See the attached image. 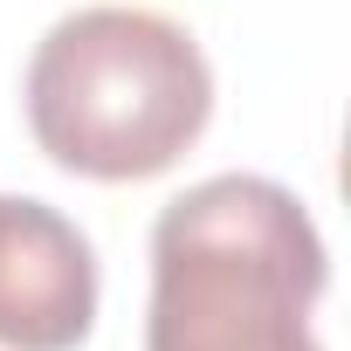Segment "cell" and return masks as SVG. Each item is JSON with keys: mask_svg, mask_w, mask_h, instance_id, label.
Returning a JSON list of instances; mask_svg holds the SVG:
<instances>
[{"mask_svg": "<svg viewBox=\"0 0 351 351\" xmlns=\"http://www.w3.org/2000/svg\"><path fill=\"white\" fill-rule=\"evenodd\" d=\"M324 289L310 207L262 172H221L165 200L152 228L145 351H324L310 324Z\"/></svg>", "mask_w": 351, "mask_h": 351, "instance_id": "6da1fadb", "label": "cell"}, {"mask_svg": "<svg viewBox=\"0 0 351 351\" xmlns=\"http://www.w3.org/2000/svg\"><path fill=\"white\" fill-rule=\"evenodd\" d=\"M214 117L200 42L152 8H76L28 62V131L76 180H158Z\"/></svg>", "mask_w": 351, "mask_h": 351, "instance_id": "7a4b0ae2", "label": "cell"}, {"mask_svg": "<svg viewBox=\"0 0 351 351\" xmlns=\"http://www.w3.org/2000/svg\"><path fill=\"white\" fill-rule=\"evenodd\" d=\"M97 324V248L49 200H0V344L76 351Z\"/></svg>", "mask_w": 351, "mask_h": 351, "instance_id": "3957f363", "label": "cell"}]
</instances>
